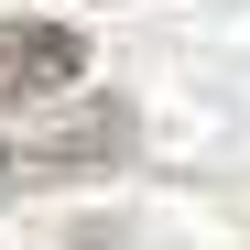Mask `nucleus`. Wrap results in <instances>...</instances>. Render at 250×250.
<instances>
[{
  "mask_svg": "<svg viewBox=\"0 0 250 250\" xmlns=\"http://www.w3.org/2000/svg\"><path fill=\"white\" fill-rule=\"evenodd\" d=\"M87 76V33L76 22H0V109L22 98H55Z\"/></svg>",
  "mask_w": 250,
  "mask_h": 250,
  "instance_id": "f03ea898",
  "label": "nucleus"
},
{
  "mask_svg": "<svg viewBox=\"0 0 250 250\" xmlns=\"http://www.w3.org/2000/svg\"><path fill=\"white\" fill-rule=\"evenodd\" d=\"M131 142H142L131 98L87 87L65 120H44V131H22V142H0V185H44V174H109V163H131Z\"/></svg>",
  "mask_w": 250,
  "mask_h": 250,
  "instance_id": "f257e3e1",
  "label": "nucleus"
}]
</instances>
